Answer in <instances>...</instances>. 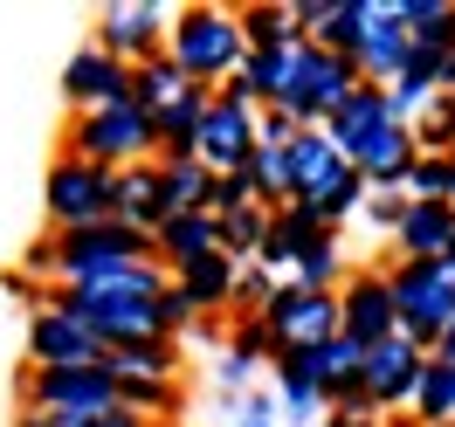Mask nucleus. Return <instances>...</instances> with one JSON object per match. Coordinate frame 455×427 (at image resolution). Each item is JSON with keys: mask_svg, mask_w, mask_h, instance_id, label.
<instances>
[{"mask_svg": "<svg viewBox=\"0 0 455 427\" xmlns=\"http://www.w3.org/2000/svg\"><path fill=\"white\" fill-rule=\"evenodd\" d=\"M242 14V42H249V56H276V49H297L304 28H297V14H290V0H249V7H235Z\"/></svg>", "mask_w": 455, "mask_h": 427, "instance_id": "nucleus-23", "label": "nucleus"}, {"mask_svg": "<svg viewBox=\"0 0 455 427\" xmlns=\"http://www.w3.org/2000/svg\"><path fill=\"white\" fill-rule=\"evenodd\" d=\"M214 221H221V256L228 262H262L269 207H235V214H214Z\"/></svg>", "mask_w": 455, "mask_h": 427, "instance_id": "nucleus-30", "label": "nucleus"}, {"mask_svg": "<svg viewBox=\"0 0 455 427\" xmlns=\"http://www.w3.org/2000/svg\"><path fill=\"white\" fill-rule=\"evenodd\" d=\"M442 269H449V276H455V241H449V256H442Z\"/></svg>", "mask_w": 455, "mask_h": 427, "instance_id": "nucleus-44", "label": "nucleus"}, {"mask_svg": "<svg viewBox=\"0 0 455 427\" xmlns=\"http://www.w3.org/2000/svg\"><path fill=\"white\" fill-rule=\"evenodd\" d=\"M442 90H455V49H449V69H442Z\"/></svg>", "mask_w": 455, "mask_h": 427, "instance_id": "nucleus-42", "label": "nucleus"}, {"mask_svg": "<svg viewBox=\"0 0 455 427\" xmlns=\"http://www.w3.org/2000/svg\"><path fill=\"white\" fill-rule=\"evenodd\" d=\"M117 221L139 234H152L166 221V159H145V166L117 172Z\"/></svg>", "mask_w": 455, "mask_h": 427, "instance_id": "nucleus-21", "label": "nucleus"}, {"mask_svg": "<svg viewBox=\"0 0 455 427\" xmlns=\"http://www.w3.org/2000/svg\"><path fill=\"white\" fill-rule=\"evenodd\" d=\"M387 427H414V414H387Z\"/></svg>", "mask_w": 455, "mask_h": 427, "instance_id": "nucleus-43", "label": "nucleus"}, {"mask_svg": "<svg viewBox=\"0 0 455 427\" xmlns=\"http://www.w3.org/2000/svg\"><path fill=\"white\" fill-rule=\"evenodd\" d=\"M62 152H69V159H90V166H104V172H132V166H145V159H159V131H152V117L124 97L111 111L69 117Z\"/></svg>", "mask_w": 455, "mask_h": 427, "instance_id": "nucleus-5", "label": "nucleus"}, {"mask_svg": "<svg viewBox=\"0 0 455 427\" xmlns=\"http://www.w3.org/2000/svg\"><path fill=\"white\" fill-rule=\"evenodd\" d=\"M221 352H242L249 366H269V359H276V338H269L262 317H228V344Z\"/></svg>", "mask_w": 455, "mask_h": 427, "instance_id": "nucleus-35", "label": "nucleus"}, {"mask_svg": "<svg viewBox=\"0 0 455 427\" xmlns=\"http://www.w3.org/2000/svg\"><path fill=\"white\" fill-rule=\"evenodd\" d=\"M407 131H414V145H421L427 159H455V90H435L427 111L414 117Z\"/></svg>", "mask_w": 455, "mask_h": 427, "instance_id": "nucleus-31", "label": "nucleus"}, {"mask_svg": "<svg viewBox=\"0 0 455 427\" xmlns=\"http://www.w3.org/2000/svg\"><path fill=\"white\" fill-rule=\"evenodd\" d=\"M235 207H262L242 166H235V172H214V214H235Z\"/></svg>", "mask_w": 455, "mask_h": 427, "instance_id": "nucleus-36", "label": "nucleus"}, {"mask_svg": "<svg viewBox=\"0 0 455 427\" xmlns=\"http://www.w3.org/2000/svg\"><path fill=\"white\" fill-rule=\"evenodd\" d=\"M339 331L352 344H387L400 338V317H394V289H387V262H352V276L339 283Z\"/></svg>", "mask_w": 455, "mask_h": 427, "instance_id": "nucleus-13", "label": "nucleus"}, {"mask_svg": "<svg viewBox=\"0 0 455 427\" xmlns=\"http://www.w3.org/2000/svg\"><path fill=\"white\" fill-rule=\"evenodd\" d=\"M359 214H366L372 228L394 241V234H400V221H407V194H366V207H359Z\"/></svg>", "mask_w": 455, "mask_h": 427, "instance_id": "nucleus-37", "label": "nucleus"}, {"mask_svg": "<svg viewBox=\"0 0 455 427\" xmlns=\"http://www.w3.org/2000/svg\"><path fill=\"white\" fill-rule=\"evenodd\" d=\"M235 276H242V262L207 256V262H194V269H180L172 289H180V297L200 311V324H207V317H235Z\"/></svg>", "mask_w": 455, "mask_h": 427, "instance_id": "nucleus-22", "label": "nucleus"}, {"mask_svg": "<svg viewBox=\"0 0 455 427\" xmlns=\"http://www.w3.org/2000/svg\"><path fill=\"white\" fill-rule=\"evenodd\" d=\"M269 372H276V407H283V421H317L324 414V399H317V386H311V372H304V359L297 352H276L269 359Z\"/></svg>", "mask_w": 455, "mask_h": 427, "instance_id": "nucleus-26", "label": "nucleus"}, {"mask_svg": "<svg viewBox=\"0 0 455 427\" xmlns=\"http://www.w3.org/2000/svg\"><path fill=\"white\" fill-rule=\"evenodd\" d=\"M276 352H317V344L339 338V289H304V283H283L276 304L262 311Z\"/></svg>", "mask_w": 455, "mask_h": 427, "instance_id": "nucleus-12", "label": "nucleus"}, {"mask_svg": "<svg viewBox=\"0 0 455 427\" xmlns=\"http://www.w3.org/2000/svg\"><path fill=\"white\" fill-rule=\"evenodd\" d=\"M42 214H49V228H56V234H76V228H104V221H117V172L56 152V159H49V172H42Z\"/></svg>", "mask_w": 455, "mask_h": 427, "instance_id": "nucleus-6", "label": "nucleus"}, {"mask_svg": "<svg viewBox=\"0 0 455 427\" xmlns=\"http://www.w3.org/2000/svg\"><path fill=\"white\" fill-rule=\"evenodd\" d=\"M387 289H394L400 338L435 352V338L455 324V276L442 262H387Z\"/></svg>", "mask_w": 455, "mask_h": 427, "instance_id": "nucleus-8", "label": "nucleus"}, {"mask_svg": "<svg viewBox=\"0 0 455 427\" xmlns=\"http://www.w3.org/2000/svg\"><path fill=\"white\" fill-rule=\"evenodd\" d=\"M124 407V386L111 379V366H84V372H28L21 379V414H49L62 427H90Z\"/></svg>", "mask_w": 455, "mask_h": 427, "instance_id": "nucleus-7", "label": "nucleus"}, {"mask_svg": "<svg viewBox=\"0 0 455 427\" xmlns=\"http://www.w3.org/2000/svg\"><path fill=\"white\" fill-rule=\"evenodd\" d=\"M304 359V372H311L317 399H324V414L331 407H359V386H366V344H352L339 331L331 344H317V352H297Z\"/></svg>", "mask_w": 455, "mask_h": 427, "instance_id": "nucleus-16", "label": "nucleus"}, {"mask_svg": "<svg viewBox=\"0 0 455 427\" xmlns=\"http://www.w3.org/2000/svg\"><path fill=\"white\" fill-rule=\"evenodd\" d=\"M400 62H407V28H400V0H372L366 21V49H359V83H394Z\"/></svg>", "mask_w": 455, "mask_h": 427, "instance_id": "nucleus-20", "label": "nucleus"}, {"mask_svg": "<svg viewBox=\"0 0 455 427\" xmlns=\"http://www.w3.org/2000/svg\"><path fill=\"white\" fill-rule=\"evenodd\" d=\"M400 28L407 49H455V0H400Z\"/></svg>", "mask_w": 455, "mask_h": 427, "instance_id": "nucleus-25", "label": "nucleus"}, {"mask_svg": "<svg viewBox=\"0 0 455 427\" xmlns=\"http://www.w3.org/2000/svg\"><path fill=\"white\" fill-rule=\"evenodd\" d=\"M324 234H339V228H324V221H311L304 207H269V234H262V269L269 276H297V262L311 256Z\"/></svg>", "mask_w": 455, "mask_h": 427, "instance_id": "nucleus-18", "label": "nucleus"}, {"mask_svg": "<svg viewBox=\"0 0 455 427\" xmlns=\"http://www.w3.org/2000/svg\"><path fill=\"white\" fill-rule=\"evenodd\" d=\"M427 372V352L414 338H387L366 352V386H359V399H366L372 414H407L414 407V386H421Z\"/></svg>", "mask_w": 455, "mask_h": 427, "instance_id": "nucleus-14", "label": "nucleus"}, {"mask_svg": "<svg viewBox=\"0 0 455 427\" xmlns=\"http://www.w3.org/2000/svg\"><path fill=\"white\" fill-rule=\"evenodd\" d=\"M166 56L180 62V69H187L200 90H221L228 76H242V62H249V42H242V14H235V7H221V0L172 7Z\"/></svg>", "mask_w": 455, "mask_h": 427, "instance_id": "nucleus-3", "label": "nucleus"}, {"mask_svg": "<svg viewBox=\"0 0 455 427\" xmlns=\"http://www.w3.org/2000/svg\"><path fill=\"white\" fill-rule=\"evenodd\" d=\"M324 427H387V414H372L366 399H359V407H331V414H324Z\"/></svg>", "mask_w": 455, "mask_h": 427, "instance_id": "nucleus-39", "label": "nucleus"}, {"mask_svg": "<svg viewBox=\"0 0 455 427\" xmlns=\"http://www.w3.org/2000/svg\"><path fill=\"white\" fill-rule=\"evenodd\" d=\"M249 186H256L262 207H290V172H283V152H269V145H256V159H249Z\"/></svg>", "mask_w": 455, "mask_h": 427, "instance_id": "nucleus-32", "label": "nucleus"}, {"mask_svg": "<svg viewBox=\"0 0 455 427\" xmlns=\"http://www.w3.org/2000/svg\"><path fill=\"white\" fill-rule=\"evenodd\" d=\"M427 359H442V366H455V324L442 331V338H435V352H427Z\"/></svg>", "mask_w": 455, "mask_h": 427, "instance_id": "nucleus-40", "label": "nucleus"}, {"mask_svg": "<svg viewBox=\"0 0 455 427\" xmlns=\"http://www.w3.org/2000/svg\"><path fill=\"white\" fill-rule=\"evenodd\" d=\"M124 407H132L139 421H152V427H180L187 393H180V379H132V386H124Z\"/></svg>", "mask_w": 455, "mask_h": 427, "instance_id": "nucleus-29", "label": "nucleus"}, {"mask_svg": "<svg viewBox=\"0 0 455 427\" xmlns=\"http://www.w3.org/2000/svg\"><path fill=\"white\" fill-rule=\"evenodd\" d=\"M124 97H132V62H117V56H104L97 42H84V49L69 56V69H62V104L84 117V111H111Z\"/></svg>", "mask_w": 455, "mask_h": 427, "instance_id": "nucleus-15", "label": "nucleus"}, {"mask_svg": "<svg viewBox=\"0 0 455 427\" xmlns=\"http://www.w3.org/2000/svg\"><path fill=\"white\" fill-rule=\"evenodd\" d=\"M166 28H172V7L166 0H111V7H97V21H90V42L117 62H152L166 56Z\"/></svg>", "mask_w": 455, "mask_h": 427, "instance_id": "nucleus-9", "label": "nucleus"}, {"mask_svg": "<svg viewBox=\"0 0 455 427\" xmlns=\"http://www.w3.org/2000/svg\"><path fill=\"white\" fill-rule=\"evenodd\" d=\"M256 104L249 97H235V90H214L207 97V111H200V131H194V159L207 172H235L256 159Z\"/></svg>", "mask_w": 455, "mask_h": 427, "instance_id": "nucleus-11", "label": "nucleus"}, {"mask_svg": "<svg viewBox=\"0 0 455 427\" xmlns=\"http://www.w3.org/2000/svg\"><path fill=\"white\" fill-rule=\"evenodd\" d=\"M455 241V200H407V221L387 241V262H442Z\"/></svg>", "mask_w": 455, "mask_h": 427, "instance_id": "nucleus-17", "label": "nucleus"}, {"mask_svg": "<svg viewBox=\"0 0 455 427\" xmlns=\"http://www.w3.org/2000/svg\"><path fill=\"white\" fill-rule=\"evenodd\" d=\"M352 90H359V69L345 56H331L324 42H297V49H290V69H283V97H276L269 111H283L297 131H324L331 111H339Z\"/></svg>", "mask_w": 455, "mask_h": 427, "instance_id": "nucleus-4", "label": "nucleus"}, {"mask_svg": "<svg viewBox=\"0 0 455 427\" xmlns=\"http://www.w3.org/2000/svg\"><path fill=\"white\" fill-rule=\"evenodd\" d=\"M249 379H256V366H249L242 352H221V359H214V386H221V393H249Z\"/></svg>", "mask_w": 455, "mask_h": 427, "instance_id": "nucleus-38", "label": "nucleus"}, {"mask_svg": "<svg viewBox=\"0 0 455 427\" xmlns=\"http://www.w3.org/2000/svg\"><path fill=\"white\" fill-rule=\"evenodd\" d=\"M400 194H407V200H455V159H427V152H421Z\"/></svg>", "mask_w": 455, "mask_h": 427, "instance_id": "nucleus-34", "label": "nucleus"}, {"mask_svg": "<svg viewBox=\"0 0 455 427\" xmlns=\"http://www.w3.org/2000/svg\"><path fill=\"white\" fill-rule=\"evenodd\" d=\"M28 372H84V366H104L111 359V344L90 331L84 317L56 311V304H42V311H28Z\"/></svg>", "mask_w": 455, "mask_h": 427, "instance_id": "nucleus-10", "label": "nucleus"}, {"mask_svg": "<svg viewBox=\"0 0 455 427\" xmlns=\"http://www.w3.org/2000/svg\"><path fill=\"white\" fill-rule=\"evenodd\" d=\"M283 172H290V207H304L311 221H324V228H345L359 207H366V179L345 166V152L324 131H297V138L283 145Z\"/></svg>", "mask_w": 455, "mask_h": 427, "instance_id": "nucleus-2", "label": "nucleus"}, {"mask_svg": "<svg viewBox=\"0 0 455 427\" xmlns=\"http://www.w3.org/2000/svg\"><path fill=\"white\" fill-rule=\"evenodd\" d=\"M276 289H283V276H269L262 262H242V276H235V317H262L276 304Z\"/></svg>", "mask_w": 455, "mask_h": 427, "instance_id": "nucleus-33", "label": "nucleus"}, {"mask_svg": "<svg viewBox=\"0 0 455 427\" xmlns=\"http://www.w3.org/2000/svg\"><path fill=\"white\" fill-rule=\"evenodd\" d=\"M414 427H449L455 421V366H442V359H427L421 386H414Z\"/></svg>", "mask_w": 455, "mask_h": 427, "instance_id": "nucleus-28", "label": "nucleus"}, {"mask_svg": "<svg viewBox=\"0 0 455 427\" xmlns=\"http://www.w3.org/2000/svg\"><path fill=\"white\" fill-rule=\"evenodd\" d=\"M152 256L166 262L172 276L194 269V262H207V256H221V221H214V214H166V221L152 228Z\"/></svg>", "mask_w": 455, "mask_h": 427, "instance_id": "nucleus-19", "label": "nucleus"}, {"mask_svg": "<svg viewBox=\"0 0 455 427\" xmlns=\"http://www.w3.org/2000/svg\"><path fill=\"white\" fill-rule=\"evenodd\" d=\"M166 289H172V269L159 256L152 262H132V269H111L97 283H49L42 304L84 317L97 338L111 344H145V338H166ZM35 304V311H42Z\"/></svg>", "mask_w": 455, "mask_h": 427, "instance_id": "nucleus-1", "label": "nucleus"}, {"mask_svg": "<svg viewBox=\"0 0 455 427\" xmlns=\"http://www.w3.org/2000/svg\"><path fill=\"white\" fill-rule=\"evenodd\" d=\"M449 427H455V421H449Z\"/></svg>", "mask_w": 455, "mask_h": 427, "instance_id": "nucleus-45", "label": "nucleus"}, {"mask_svg": "<svg viewBox=\"0 0 455 427\" xmlns=\"http://www.w3.org/2000/svg\"><path fill=\"white\" fill-rule=\"evenodd\" d=\"M104 366H111V379H117V386H132V379H180V338L117 344Z\"/></svg>", "mask_w": 455, "mask_h": 427, "instance_id": "nucleus-24", "label": "nucleus"}, {"mask_svg": "<svg viewBox=\"0 0 455 427\" xmlns=\"http://www.w3.org/2000/svg\"><path fill=\"white\" fill-rule=\"evenodd\" d=\"M235 427H283V421H256V414H235Z\"/></svg>", "mask_w": 455, "mask_h": 427, "instance_id": "nucleus-41", "label": "nucleus"}, {"mask_svg": "<svg viewBox=\"0 0 455 427\" xmlns=\"http://www.w3.org/2000/svg\"><path fill=\"white\" fill-rule=\"evenodd\" d=\"M166 214H214V172L200 159H166Z\"/></svg>", "mask_w": 455, "mask_h": 427, "instance_id": "nucleus-27", "label": "nucleus"}]
</instances>
